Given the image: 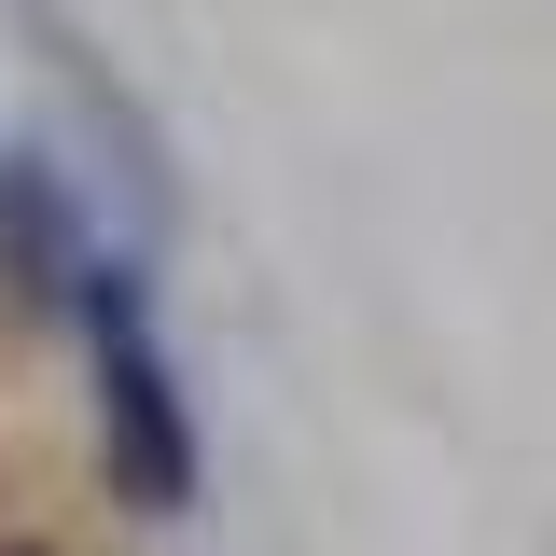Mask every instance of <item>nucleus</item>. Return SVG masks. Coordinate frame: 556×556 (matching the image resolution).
Returning <instances> with one entry per match:
<instances>
[{
	"label": "nucleus",
	"mask_w": 556,
	"mask_h": 556,
	"mask_svg": "<svg viewBox=\"0 0 556 556\" xmlns=\"http://www.w3.org/2000/svg\"><path fill=\"white\" fill-rule=\"evenodd\" d=\"M70 334H84V376H98L84 404H98V473H112V501L153 515V529L195 515L208 445H195V390H181V362H167V334H153V265H139V251H98Z\"/></svg>",
	"instance_id": "1"
},
{
	"label": "nucleus",
	"mask_w": 556,
	"mask_h": 556,
	"mask_svg": "<svg viewBox=\"0 0 556 556\" xmlns=\"http://www.w3.org/2000/svg\"><path fill=\"white\" fill-rule=\"evenodd\" d=\"M98 251H112V237L84 223L56 153H0V306H14V320H70L84 278H98Z\"/></svg>",
	"instance_id": "2"
},
{
	"label": "nucleus",
	"mask_w": 556,
	"mask_h": 556,
	"mask_svg": "<svg viewBox=\"0 0 556 556\" xmlns=\"http://www.w3.org/2000/svg\"><path fill=\"white\" fill-rule=\"evenodd\" d=\"M0 556H56V543H0Z\"/></svg>",
	"instance_id": "3"
}]
</instances>
